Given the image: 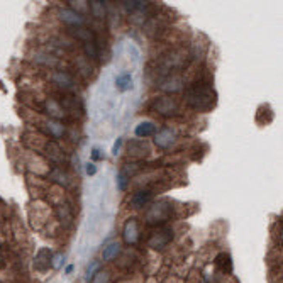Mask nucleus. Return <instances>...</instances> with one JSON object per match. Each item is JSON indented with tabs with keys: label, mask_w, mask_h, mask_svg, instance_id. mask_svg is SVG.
<instances>
[{
	"label": "nucleus",
	"mask_w": 283,
	"mask_h": 283,
	"mask_svg": "<svg viewBox=\"0 0 283 283\" xmlns=\"http://www.w3.org/2000/svg\"><path fill=\"white\" fill-rule=\"evenodd\" d=\"M185 104L197 112H207L215 105V92L205 80H195L185 92Z\"/></svg>",
	"instance_id": "1"
},
{
	"label": "nucleus",
	"mask_w": 283,
	"mask_h": 283,
	"mask_svg": "<svg viewBox=\"0 0 283 283\" xmlns=\"http://www.w3.org/2000/svg\"><path fill=\"white\" fill-rule=\"evenodd\" d=\"M173 214V207L168 200H160L156 204H153L151 207H148L144 215V220L149 226H165L168 220L171 219Z\"/></svg>",
	"instance_id": "2"
},
{
	"label": "nucleus",
	"mask_w": 283,
	"mask_h": 283,
	"mask_svg": "<svg viewBox=\"0 0 283 283\" xmlns=\"http://www.w3.org/2000/svg\"><path fill=\"white\" fill-rule=\"evenodd\" d=\"M151 110L156 116L161 117H176L182 114V107H180V102L175 97H160L153 102Z\"/></svg>",
	"instance_id": "3"
},
{
	"label": "nucleus",
	"mask_w": 283,
	"mask_h": 283,
	"mask_svg": "<svg viewBox=\"0 0 283 283\" xmlns=\"http://www.w3.org/2000/svg\"><path fill=\"white\" fill-rule=\"evenodd\" d=\"M49 80L53 82V85L60 88V92H66V94H71L76 90V80L75 75L66 70H53L49 73Z\"/></svg>",
	"instance_id": "4"
},
{
	"label": "nucleus",
	"mask_w": 283,
	"mask_h": 283,
	"mask_svg": "<svg viewBox=\"0 0 283 283\" xmlns=\"http://www.w3.org/2000/svg\"><path fill=\"white\" fill-rule=\"evenodd\" d=\"M171 239H173V229H171V227H166V226H161L149 236L148 248L161 251V249H165L168 244H170Z\"/></svg>",
	"instance_id": "5"
},
{
	"label": "nucleus",
	"mask_w": 283,
	"mask_h": 283,
	"mask_svg": "<svg viewBox=\"0 0 283 283\" xmlns=\"http://www.w3.org/2000/svg\"><path fill=\"white\" fill-rule=\"evenodd\" d=\"M122 237L124 242L129 246L138 244L139 239H141V229H139V224L136 219H129L122 227Z\"/></svg>",
	"instance_id": "6"
},
{
	"label": "nucleus",
	"mask_w": 283,
	"mask_h": 283,
	"mask_svg": "<svg viewBox=\"0 0 283 283\" xmlns=\"http://www.w3.org/2000/svg\"><path fill=\"white\" fill-rule=\"evenodd\" d=\"M154 142L160 149H170L176 142V134L170 127H163L154 134Z\"/></svg>",
	"instance_id": "7"
},
{
	"label": "nucleus",
	"mask_w": 283,
	"mask_h": 283,
	"mask_svg": "<svg viewBox=\"0 0 283 283\" xmlns=\"http://www.w3.org/2000/svg\"><path fill=\"white\" fill-rule=\"evenodd\" d=\"M58 17H60V21L65 22L68 27H80V25H85V17L71 9H60Z\"/></svg>",
	"instance_id": "8"
},
{
	"label": "nucleus",
	"mask_w": 283,
	"mask_h": 283,
	"mask_svg": "<svg viewBox=\"0 0 283 283\" xmlns=\"http://www.w3.org/2000/svg\"><path fill=\"white\" fill-rule=\"evenodd\" d=\"M51 259H53V251L49 248H41L36 253L34 258V268L39 273H46L51 266Z\"/></svg>",
	"instance_id": "9"
},
{
	"label": "nucleus",
	"mask_w": 283,
	"mask_h": 283,
	"mask_svg": "<svg viewBox=\"0 0 283 283\" xmlns=\"http://www.w3.org/2000/svg\"><path fill=\"white\" fill-rule=\"evenodd\" d=\"M154 195V192L151 189H142L138 190L136 193H132V197L129 198V205L132 209H142L151 202V198Z\"/></svg>",
	"instance_id": "10"
},
{
	"label": "nucleus",
	"mask_w": 283,
	"mask_h": 283,
	"mask_svg": "<svg viewBox=\"0 0 283 283\" xmlns=\"http://www.w3.org/2000/svg\"><path fill=\"white\" fill-rule=\"evenodd\" d=\"M43 131L49 136L51 139H60L65 136V126L60 122V120H54V119H47L41 124Z\"/></svg>",
	"instance_id": "11"
},
{
	"label": "nucleus",
	"mask_w": 283,
	"mask_h": 283,
	"mask_svg": "<svg viewBox=\"0 0 283 283\" xmlns=\"http://www.w3.org/2000/svg\"><path fill=\"white\" fill-rule=\"evenodd\" d=\"M160 83H161L160 87L163 88V90L175 94V92L182 90V87H183V78H182V75H180V73H173V75H168L166 78H163Z\"/></svg>",
	"instance_id": "12"
},
{
	"label": "nucleus",
	"mask_w": 283,
	"mask_h": 283,
	"mask_svg": "<svg viewBox=\"0 0 283 283\" xmlns=\"http://www.w3.org/2000/svg\"><path fill=\"white\" fill-rule=\"evenodd\" d=\"M127 153H129L131 158H144L149 154V146L144 141L134 139V141H131L127 144Z\"/></svg>",
	"instance_id": "13"
},
{
	"label": "nucleus",
	"mask_w": 283,
	"mask_h": 283,
	"mask_svg": "<svg viewBox=\"0 0 283 283\" xmlns=\"http://www.w3.org/2000/svg\"><path fill=\"white\" fill-rule=\"evenodd\" d=\"M47 178H49L53 183H56V185H60V187H68L70 183H71V180H70L68 173L63 171V168H60V166H53V168H51Z\"/></svg>",
	"instance_id": "14"
},
{
	"label": "nucleus",
	"mask_w": 283,
	"mask_h": 283,
	"mask_svg": "<svg viewBox=\"0 0 283 283\" xmlns=\"http://www.w3.org/2000/svg\"><path fill=\"white\" fill-rule=\"evenodd\" d=\"M83 53H85V58L92 61H97L100 58V44H98V39H88V41L83 43Z\"/></svg>",
	"instance_id": "15"
},
{
	"label": "nucleus",
	"mask_w": 283,
	"mask_h": 283,
	"mask_svg": "<svg viewBox=\"0 0 283 283\" xmlns=\"http://www.w3.org/2000/svg\"><path fill=\"white\" fill-rule=\"evenodd\" d=\"M68 36H71L73 39H76V41H82L85 43L88 41V39H94L95 34L94 31H90L88 27H85V25H80V27H68Z\"/></svg>",
	"instance_id": "16"
},
{
	"label": "nucleus",
	"mask_w": 283,
	"mask_h": 283,
	"mask_svg": "<svg viewBox=\"0 0 283 283\" xmlns=\"http://www.w3.org/2000/svg\"><path fill=\"white\" fill-rule=\"evenodd\" d=\"M158 132V126L154 122H149V120H144V122H139L138 126H136V136L138 138H151Z\"/></svg>",
	"instance_id": "17"
},
{
	"label": "nucleus",
	"mask_w": 283,
	"mask_h": 283,
	"mask_svg": "<svg viewBox=\"0 0 283 283\" xmlns=\"http://www.w3.org/2000/svg\"><path fill=\"white\" fill-rule=\"evenodd\" d=\"M88 3V10H90L92 17H95L97 21H105V16H107V10H105V3L98 2V0H90Z\"/></svg>",
	"instance_id": "18"
},
{
	"label": "nucleus",
	"mask_w": 283,
	"mask_h": 283,
	"mask_svg": "<svg viewBox=\"0 0 283 283\" xmlns=\"http://www.w3.org/2000/svg\"><path fill=\"white\" fill-rule=\"evenodd\" d=\"M120 242L114 241V242H109L107 246L104 248V251H102V259L104 261H112V259H116L117 256L120 255Z\"/></svg>",
	"instance_id": "19"
},
{
	"label": "nucleus",
	"mask_w": 283,
	"mask_h": 283,
	"mask_svg": "<svg viewBox=\"0 0 283 283\" xmlns=\"http://www.w3.org/2000/svg\"><path fill=\"white\" fill-rule=\"evenodd\" d=\"M116 87L119 92H127L132 88V76L131 73H120V75L116 76Z\"/></svg>",
	"instance_id": "20"
},
{
	"label": "nucleus",
	"mask_w": 283,
	"mask_h": 283,
	"mask_svg": "<svg viewBox=\"0 0 283 283\" xmlns=\"http://www.w3.org/2000/svg\"><path fill=\"white\" fill-rule=\"evenodd\" d=\"M90 283H112V275H110L109 270H98Z\"/></svg>",
	"instance_id": "21"
},
{
	"label": "nucleus",
	"mask_w": 283,
	"mask_h": 283,
	"mask_svg": "<svg viewBox=\"0 0 283 283\" xmlns=\"http://www.w3.org/2000/svg\"><path fill=\"white\" fill-rule=\"evenodd\" d=\"M217 264L222 268V271H226V266H227V271H233V263H231V256L229 255H220L217 258Z\"/></svg>",
	"instance_id": "22"
},
{
	"label": "nucleus",
	"mask_w": 283,
	"mask_h": 283,
	"mask_svg": "<svg viewBox=\"0 0 283 283\" xmlns=\"http://www.w3.org/2000/svg\"><path fill=\"white\" fill-rule=\"evenodd\" d=\"M129 176H127L124 171H119V175H117V189L119 190H126L127 187V182H129Z\"/></svg>",
	"instance_id": "23"
},
{
	"label": "nucleus",
	"mask_w": 283,
	"mask_h": 283,
	"mask_svg": "<svg viewBox=\"0 0 283 283\" xmlns=\"http://www.w3.org/2000/svg\"><path fill=\"white\" fill-rule=\"evenodd\" d=\"M98 270H100V263H98V261H94V263H92L90 266L87 268V273H85V275H87V280L90 282L92 278H94V275L97 273Z\"/></svg>",
	"instance_id": "24"
},
{
	"label": "nucleus",
	"mask_w": 283,
	"mask_h": 283,
	"mask_svg": "<svg viewBox=\"0 0 283 283\" xmlns=\"http://www.w3.org/2000/svg\"><path fill=\"white\" fill-rule=\"evenodd\" d=\"M63 259H65L63 253H56V255H53V259H51V266H53L54 270H58V268H61V264H63Z\"/></svg>",
	"instance_id": "25"
},
{
	"label": "nucleus",
	"mask_w": 283,
	"mask_h": 283,
	"mask_svg": "<svg viewBox=\"0 0 283 283\" xmlns=\"http://www.w3.org/2000/svg\"><path fill=\"white\" fill-rule=\"evenodd\" d=\"M104 158V154H102V151L98 148H94L92 149V160L94 161H97V160H102Z\"/></svg>",
	"instance_id": "26"
},
{
	"label": "nucleus",
	"mask_w": 283,
	"mask_h": 283,
	"mask_svg": "<svg viewBox=\"0 0 283 283\" xmlns=\"http://www.w3.org/2000/svg\"><path fill=\"white\" fill-rule=\"evenodd\" d=\"M85 171H87V175H95V173H97V166H95L94 163H88Z\"/></svg>",
	"instance_id": "27"
},
{
	"label": "nucleus",
	"mask_w": 283,
	"mask_h": 283,
	"mask_svg": "<svg viewBox=\"0 0 283 283\" xmlns=\"http://www.w3.org/2000/svg\"><path fill=\"white\" fill-rule=\"evenodd\" d=\"M68 3H70V7H71V10H75L76 12V9H82L87 2H68Z\"/></svg>",
	"instance_id": "28"
},
{
	"label": "nucleus",
	"mask_w": 283,
	"mask_h": 283,
	"mask_svg": "<svg viewBox=\"0 0 283 283\" xmlns=\"http://www.w3.org/2000/svg\"><path fill=\"white\" fill-rule=\"evenodd\" d=\"M120 144H122V139H117L116 144H114V148H112V154L117 156V153H119V149H120Z\"/></svg>",
	"instance_id": "29"
},
{
	"label": "nucleus",
	"mask_w": 283,
	"mask_h": 283,
	"mask_svg": "<svg viewBox=\"0 0 283 283\" xmlns=\"http://www.w3.org/2000/svg\"><path fill=\"white\" fill-rule=\"evenodd\" d=\"M5 266V255H3V251H2V248H0V270Z\"/></svg>",
	"instance_id": "30"
},
{
	"label": "nucleus",
	"mask_w": 283,
	"mask_h": 283,
	"mask_svg": "<svg viewBox=\"0 0 283 283\" xmlns=\"http://www.w3.org/2000/svg\"><path fill=\"white\" fill-rule=\"evenodd\" d=\"M71 271H73V266H71V264H70V266H66V270H65V273H66V275H70V273H71Z\"/></svg>",
	"instance_id": "31"
}]
</instances>
